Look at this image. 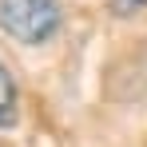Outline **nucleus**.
I'll list each match as a JSON object with an SVG mask.
<instances>
[{
    "instance_id": "nucleus-1",
    "label": "nucleus",
    "mask_w": 147,
    "mask_h": 147,
    "mask_svg": "<svg viewBox=\"0 0 147 147\" xmlns=\"http://www.w3.org/2000/svg\"><path fill=\"white\" fill-rule=\"evenodd\" d=\"M64 24L60 0H0V32L16 44H48Z\"/></svg>"
},
{
    "instance_id": "nucleus-2",
    "label": "nucleus",
    "mask_w": 147,
    "mask_h": 147,
    "mask_svg": "<svg viewBox=\"0 0 147 147\" xmlns=\"http://www.w3.org/2000/svg\"><path fill=\"white\" fill-rule=\"evenodd\" d=\"M20 115V88L8 72V64L0 60V127H12Z\"/></svg>"
},
{
    "instance_id": "nucleus-3",
    "label": "nucleus",
    "mask_w": 147,
    "mask_h": 147,
    "mask_svg": "<svg viewBox=\"0 0 147 147\" xmlns=\"http://www.w3.org/2000/svg\"><path fill=\"white\" fill-rule=\"evenodd\" d=\"M143 8H147V0H111V12L115 16H135Z\"/></svg>"
}]
</instances>
